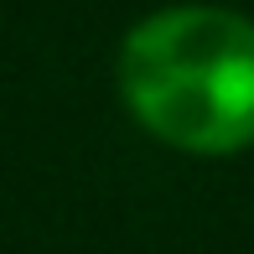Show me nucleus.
I'll return each instance as SVG.
<instances>
[{"label": "nucleus", "instance_id": "obj_1", "mask_svg": "<svg viewBox=\"0 0 254 254\" xmlns=\"http://www.w3.org/2000/svg\"><path fill=\"white\" fill-rule=\"evenodd\" d=\"M120 94L177 151H244L254 145V21L223 5L145 16L120 47Z\"/></svg>", "mask_w": 254, "mask_h": 254}]
</instances>
